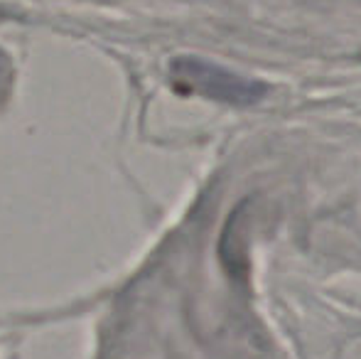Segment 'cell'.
Segmentation results:
<instances>
[{"mask_svg":"<svg viewBox=\"0 0 361 359\" xmlns=\"http://www.w3.org/2000/svg\"><path fill=\"white\" fill-rule=\"evenodd\" d=\"M170 77L175 89L182 94H200L207 99L224 101V104L248 106L256 104L266 94V84L228 72L200 57H177L170 64Z\"/></svg>","mask_w":361,"mask_h":359,"instance_id":"obj_1","label":"cell"},{"mask_svg":"<svg viewBox=\"0 0 361 359\" xmlns=\"http://www.w3.org/2000/svg\"><path fill=\"white\" fill-rule=\"evenodd\" d=\"M10 77H13V69H10V59L8 54L0 49V99L5 96V91L10 87Z\"/></svg>","mask_w":361,"mask_h":359,"instance_id":"obj_2","label":"cell"}]
</instances>
